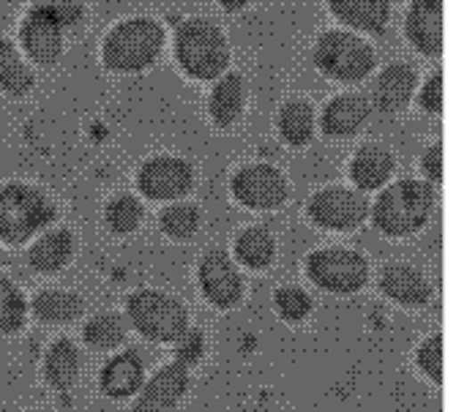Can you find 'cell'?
<instances>
[{
  "label": "cell",
  "mask_w": 456,
  "mask_h": 412,
  "mask_svg": "<svg viewBox=\"0 0 456 412\" xmlns=\"http://www.w3.org/2000/svg\"><path fill=\"white\" fill-rule=\"evenodd\" d=\"M435 208V186L404 178L386 186L375 205H369L371 222L388 238H407L427 227Z\"/></svg>",
  "instance_id": "obj_1"
},
{
  "label": "cell",
  "mask_w": 456,
  "mask_h": 412,
  "mask_svg": "<svg viewBox=\"0 0 456 412\" xmlns=\"http://www.w3.org/2000/svg\"><path fill=\"white\" fill-rule=\"evenodd\" d=\"M164 28L151 17L118 22L102 44V63L112 74H140L151 69L164 50Z\"/></svg>",
  "instance_id": "obj_2"
},
{
  "label": "cell",
  "mask_w": 456,
  "mask_h": 412,
  "mask_svg": "<svg viewBox=\"0 0 456 412\" xmlns=\"http://www.w3.org/2000/svg\"><path fill=\"white\" fill-rule=\"evenodd\" d=\"M175 58L186 77L200 82L216 79L227 71L230 44L216 22L205 17H191L175 33Z\"/></svg>",
  "instance_id": "obj_3"
},
{
  "label": "cell",
  "mask_w": 456,
  "mask_h": 412,
  "mask_svg": "<svg viewBox=\"0 0 456 412\" xmlns=\"http://www.w3.org/2000/svg\"><path fill=\"white\" fill-rule=\"evenodd\" d=\"M58 211L53 199L28 183L0 186V243L22 246L36 232L47 230Z\"/></svg>",
  "instance_id": "obj_4"
},
{
  "label": "cell",
  "mask_w": 456,
  "mask_h": 412,
  "mask_svg": "<svg viewBox=\"0 0 456 412\" xmlns=\"http://www.w3.org/2000/svg\"><path fill=\"white\" fill-rule=\"evenodd\" d=\"M314 66L334 82H361L378 66V55L371 44L347 30H325L312 50Z\"/></svg>",
  "instance_id": "obj_5"
},
{
  "label": "cell",
  "mask_w": 456,
  "mask_h": 412,
  "mask_svg": "<svg viewBox=\"0 0 456 412\" xmlns=\"http://www.w3.org/2000/svg\"><path fill=\"white\" fill-rule=\"evenodd\" d=\"M126 317L145 339L159 344H175L189 327L186 306L161 290L132 293L126 301Z\"/></svg>",
  "instance_id": "obj_6"
},
{
  "label": "cell",
  "mask_w": 456,
  "mask_h": 412,
  "mask_svg": "<svg viewBox=\"0 0 456 412\" xmlns=\"http://www.w3.org/2000/svg\"><path fill=\"white\" fill-rule=\"evenodd\" d=\"M306 276L314 287L334 295H353L369 281V263L353 249H320L306 257Z\"/></svg>",
  "instance_id": "obj_7"
},
{
  "label": "cell",
  "mask_w": 456,
  "mask_h": 412,
  "mask_svg": "<svg viewBox=\"0 0 456 412\" xmlns=\"http://www.w3.org/2000/svg\"><path fill=\"white\" fill-rule=\"evenodd\" d=\"M66 25L61 22V14L53 0H41L30 6L22 25H20V41L28 53V58L38 66H55L63 55V38Z\"/></svg>",
  "instance_id": "obj_8"
},
{
  "label": "cell",
  "mask_w": 456,
  "mask_h": 412,
  "mask_svg": "<svg viewBox=\"0 0 456 412\" xmlns=\"http://www.w3.org/2000/svg\"><path fill=\"white\" fill-rule=\"evenodd\" d=\"M232 197L252 211H276L289 197L287 178L273 167V164H246L230 181Z\"/></svg>",
  "instance_id": "obj_9"
},
{
  "label": "cell",
  "mask_w": 456,
  "mask_h": 412,
  "mask_svg": "<svg viewBox=\"0 0 456 412\" xmlns=\"http://www.w3.org/2000/svg\"><path fill=\"white\" fill-rule=\"evenodd\" d=\"M306 216L330 232H350L361 227L369 216V199L358 189H339L330 186L317 191L309 205H306Z\"/></svg>",
  "instance_id": "obj_10"
},
{
  "label": "cell",
  "mask_w": 456,
  "mask_h": 412,
  "mask_svg": "<svg viewBox=\"0 0 456 412\" xmlns=\"http://www.w3.org/2000/svg\"><path fill=\"white\" fill-rule=\"evenodd\" d=\"M140 191L153 202L181 199L194 189V170L186 158L178 156H153L137 173Z\"/></svg>",
  "instance_id": "obj_11"
},
{
  "label": "cell",
  "mask_w": 456,
  "mask_h": 412,
  "mask_svg": "<svg viewBox=\"0 0 456 412\" xmlns=\"http://www.w3.org/2000/svg\"><path fill=\"white\" fill-rule=\"evenodd\" d=\"M200 290L211 306L216 309H232L240 303L243 298V276L235 265V260L222 252L214 249L200 260Z\"/></svg>",
  "instance_id": "obj_12"
},
{
  "label": "cell",
  "mask_w": 456,
  "mask_h": 412,
  "mask_svg": "<svg viewBox=\"0 0 456 412\" xmlns=\"http://www.w3.org/2000/svg\"><path fill=\"white\" fill-rule=\"evenodd\" d=\"M189 385H191L189 366L178 360L167 363L148 383H142L132 412H173L186 399Z\"/></svg>",
  "instance_id": "obj_13"
},
{
  "label": "cell",
  "mask_w": 456,
  "mask_h": 412,
  "mask_svg": "<svg viewBox=\"0 0 456 412\" xmlns=\"http://www.w3.org/2000/svg\"><path fill=\"white\" fill-rule=\"evenodd\" d=\"M404 36L427 58L443 55V0H416L404 17Z\"/></svg>",
  "instance_id": "obj_14"
},
{
  "label": "cell",
  "mask_w": 456,
  "mask_h": 412,
  "mask_svg": "<svg viewBox=\"0 0 456 412\" xmlns=\"http://www.w3.org/2000/svg\"><path fill=\"white\" fill-rule=\"evenodd\" d=\"M380 293L394 303L419 309L432 301V284L419 268L407 263H391L380 273Z\"/></svg>",
  "instance_id": "obj_15"
},
{
  "label": "cell",
  "mask_w": 456,
  "mask_h": 412,
  "mask_svg": "<svg viewBox=\"0 0 456 412\" xmlns=\"http://www.w3.org/2000/svg\"><path fill=\"white\" fill-rule=\"evenodd\" d=\"M145 383V360L137 350L118 352L102 366L99 388L107 399H132Z\"/></svg>",
  "instance_id": "obj_16"
},
{
  "label": "cell",
  "mask_w": 456,
  "mask_h": 412,
  "mask_svg": "<svg viewBox=\"0 0 456 412\" xmlns=\"http://www.w3.org/2000/svg\"><path fill=\"white\" fill-rule=\"evenodd\" d=\"M371 115V107L363 96L358 93H342L337 99H330L322 109L320 129L330 140H347L355 137Z\"/></svg>",
  "instance_id": "obj_17"
},
{
  "label": "cell",
  "mask_w": 456,
  "mask_h": 412,
  "mask_svg": "<svg viewBox=\"0 0 456 412\" xmlns=\"http://www.w3.org/2000/svg\"><path fill=\"white\" fill-rule=\"evenodd\" d=\"M328 9L358 33H383L391 20V0H328Z\"/></svg>",
  "instance_id": "obj_18"
},
{
  "label": "cell",
  "mask_w": 456,
  "mask_h": 412,
  "mask_svg": "<svg viewBox=\"0 0 456 412\" xmlns=\"http://www.w3.org/2000/svg\"><path fill=\"white\" fill-rule=\"evenodd\" d=\"M77 252V238L71 235V230L58 227L41 235L28 252V265L45 276H53L58 271H63Z\"/></svg>",
  "instance_id": "obj_19"
},
{
  "label": "cell",
  "mask_w": 456,
  "mask_h": 412,
  "mask_svg": "<svg viewBox=\"0 0 456 412\" xmlns=\"http://www.w3.org/2000/svg\"><path fill=\"white\" fill-rule=\"evenodd\" d=\"M246 104V85L243 77L235 71H224L216 77V85L208 99V117L216 129H232L243 115Z\"/></svg>",
  "instance_id": "obj_20"
},
{
  "label": "cell",
  "mask_w": 456,
  "mask_h": 412,
  "mask_svg": "<svg viewBox=\"0 0 456 412\" xmlns=\"http://www.w3.org/2000/svg\"><path fill=\"white\" fill-rule=\"evenodd\" d=\"M394 175V153L383 145H363L353 156L350 164V181L358 186V191H378L383 189Z\"/></svg>",
  "instance_id": "obj_21"
},
{
  "label": "cell",
  "mask_w": 456,
  "mask_h": 412,
  "mask_svg": "<svg viewBox=\"0 0 456 412\" xmlns=\"http://www.w3.org/2000/svg\"><path fill=\"white\" fill-rule=\"evenodd\" d=\"M416 69L410 63H391L380 71L375 82V104L380 112H399L410 104L412 93H416Z\"/></svg>",
  "instance_id": "obj_22"
},
{
  "label": "cell",
  "mask_w": 456,
  "mask_h": 412,
  "mask_svg": "<svg viewBox=\"0 0 456 412\" xmlns=\"http://www.w3.org/2000/svg\"><path fill=\"white\" fill-rule=\"evenodd\" d=\"M79 368H82V355L77 350V344L71 339H55L47 347L45 355V383L58 391L66 393L74 388V383L79 380Z\"/></svg>",
  "instance_id": "obj_23"
},
{
  "label": "cell",
  "mask_w": 456,
  "mask_h": 412,
  "mask_svg": "<svg viewBox=\"0 0 456 412\" xmlns=\"http://www.w3.org/2000/svg\"><path fill=\"white\" fill-rule=\"evenodd\" d=\"M33 317L45 325H66L86 314V301L69 290H41L33 303Z\"/></svg>",
  "instance_id": "obj_24"
},
{
  "label": "cell",
  "mask_w": 456,
  "mask_h": 412,
  "mask_svg": "<svg viewBox=\"0 0 456 412\" xmlns=\"http://www.w3.org/2000/svg\"><path fill=\"white\" fill-rule=\"evenodd\" d=\"M314 107L304 99H289L276 117L279 137L289 148H306L314 137Z\"/></svg>",
  "instance_id": "obj_25"
},
{
  "label": "cell",
  "mask_w": 456,
  "mask_h": 412,
  "mask_svg": "<svg viewBox=\"0 0 456 412\" xmlns=\"http://www.w3.org/2000/svg\"><path fill=\"white\" fill-rule=\"evenodd\" d=\"M36 77L30 71V66L22 61V55L17 53V47L9 38L0 36V91L22 99L33 91Z\"/></svg>",
  "instance_id": "obj_26"
},
{
  "label": "cell",
  "mask_w": 456,
  "mask_h": 412,
  "mask_svg": "<svg viewBox=\"0 0 456 412\" xmlns=\"http://www.w3.org/2000/svg\"><path fill=\"white\" fill-rule=\"evenodd\" d=\"M276 257V240L268 227H248L235 238V260L248 271H265Z\"/></svg>",
  "instance_id": "obj_27"
},
{
  "label": "cell",
  "mask_w": 456,
  "mask_h": 412,
  "mask_svg": "<svg viewBox=\"0 0 456 412\" xmlns=\"http://www.w3.org/2000/svg\"><path fill=\"white\" fill-rule=\"evenodd\" d=\"M82 339H86V344H91L94 350H118L129 339L126 319L115 311H102L86 322V327H82Z\"/></svg>",
  "instance_id": "obj_28"
},
{
  "label": "cell",
  "mask_w": 456,
  "mask_h": 412,
  "mask_svg": "<svg viewBox=\"0 0 456 412\" xmlns=\"http://www.w3.org/2000/svg\"><path fill=\"white\" fill-rule=\"evenodd\" d=\"M25 319H28V301L22 290L12 279L0 276V336L20 334Z\"/></svg>",
  "instance_id": "obj_29"
},
{
  "label": "cell",
  "mask_w": 456,
  "mask_h": 412,
  "mask_svg": "<svg viewBox=\"0 0 456 412\" xmlns=\"http://www.w3.org/2000/svg\"><path fill=\"white\" fill-rule=\"evenodd\" d=\"M202 224V214L191 202H173L170 208H164L159 216L161 232L173 240H191Z\"/></svg>",
  "instance_id": "obj_30"
},
{
  "label": "cell",
  "mask_w": 456,
  "mask_h": 412,
  "mask_svg": "<svg viewBox=\"0 0 456 412\" xmlns=\"http://www.w3.org/2000/svg\"><path fill=\"white\" fill-rule=\"evenodd\" d=\"M142 205L132 194H118L107 202L104 208V224L112 235H132L142 224Z\"/></svg>",
  "instance_id": "obj_31"
},
{
  "label": "cell",
  "mask_w": 456,
  "mask_h": 412,
  "mask_svg": "<svg viewBox=\"0 0 456 412\" xmlns=\"http://www.w3.org/2000/svg\"><path fill=\"white\" fill-rule=\"evenodd\" d=\"M273 306L284 322H304L312 314L314 301L301 287H279L273 295Z\"/></svg>",
  "instance_id": "obj_32"
},
{
  "label": "cell",
  "mask_w": 456,
  "mask_h": 412,
  "mask_svg": "<svg viewBox=\"0 0 456 412\" xmlns=\"http://www.w3.org/2000/svg\"><path fill=\"white\" fill-rule=\"evenodd\" d=\"M416 363L421 368V375L429 377L435 385L443 383V336L432 334L416 352Z\"/></svg>",
  "instance_id": "obj_33"
},
{
  "label": "cell",
  "mask_w": 456,
  "mask_h": 412,
  "mask_svg": "<svg viewBox=\"0 0 456 412\" xmlns=\"http://www.w3.org/2000/svg\"><path fill=\"white\" fill-rule=\"evenodd\" d=\"M205 334L200 327H186L183 336L175 342V360L183 366H197L205 358Z\"/></svg>",
  "instance_id": "obj_34"
},
{
  "label": "cell",
  "mask_w": 456,
  "mask_h": 412,
  "mask_svg": "<svg viewBox=\"0 0 456 412\" xmlns=\"http://www.w3.org/2000/svg\"><path fill=\"white\" fill-rule=\"evenodd\" d=\"M419 104L424 112H432V115L443 112V74L440 71H435L429 82H424V88L419 93Z\"/></svg>",
  "instance_id": "obj_35"
},
{
  "label": "cell",
  "mask_w": 456,
  "mask_h": 412,
  "mask_svg": "<svg viewBox=\"0 0 456 412\" xmlns=\"http://www.w3.org/2000/svg\"><path fill=\"white\" fill-rule=\"evenodd\" d=\"M421 173H424V178L432 186L443 183V145L440 142H435L429 150H424V156H421Z\"/></svg>",
  "instance_id": "obj_36"
},
{
  "label": "cell",
  "mask_w": 456,
  "mask_h": 412,
  "mask_svg": "<svg viewBox=\"0 0 456 412\" xmlns=\"http://www.w3.org/2000/svg\"><path fill=\"white\" fill-rule=\"evenodd\" d=\"M216 4L224 9V12H230V14H235V12H243L252 0H216Z\"/></svg>",
  "instance_id": "obj_37"
},
{
  "label": "cell",
  "mask_w": 456,
  "mask_h": 412,
  "mask_svg": "<svg viewBox=\"0 0 456 412\" xmlns=\"http://www.w3.org/2000/svg\"><path fill=\"white\" fill-rule=\"evenodd\" d=\"M36 412H41V409H36Z\"/></svg>",
  "instance_id": "obj_38"
}]
</instances>
